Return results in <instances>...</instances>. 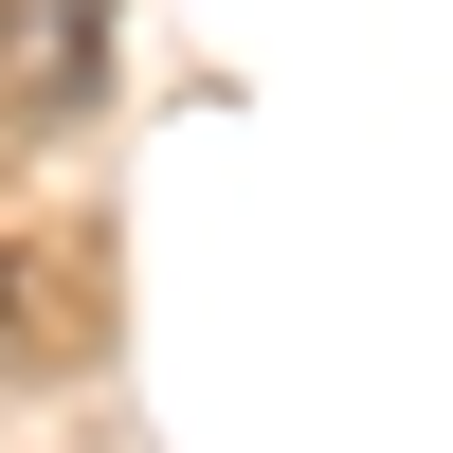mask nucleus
I'll return each instance as SVG.
<instances>
[{
  "label": "nucleus",
  "mask_w": 453,
  "mask_h": 453,
  "mask_svg": "<svg viewBox=\"0 0 453 453\" xmlns=\"http://www.w3.org/2000/svg\"><path fill=\"white\" fill-rule=\"evenodd\" d=\"M109 91V0H0V145H55Z\"/></svg>",
  "instance_id": "nucleus-1"
}]
</instances>
